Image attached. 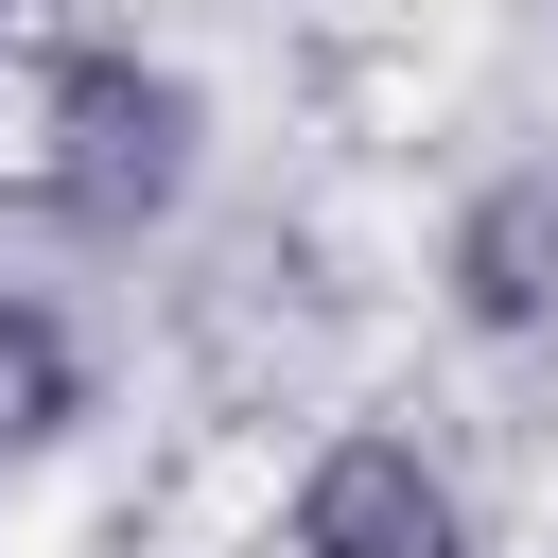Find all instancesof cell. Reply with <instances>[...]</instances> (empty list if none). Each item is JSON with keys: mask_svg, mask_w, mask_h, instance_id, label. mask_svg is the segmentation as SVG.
Returning a JSON list of instances; mask_svg holds the SVG:
<instances>
[{"mask_svg": "<svg viewBox=\"0 0 558 558\" xmlns=\"http://www.w3.org/2000/svg\"><path fill=\"white\" fill-rule=\"evenodd\" d=\"M105 418V349L52 279H0V488H35L70 436Z\"/></svg>", "mask_w": 558, "mask_h": 558, "instance_id": "obj_4", "label": "cell"}, {"mask_svg": "<svg viewBox=\"0 0 558 558\" xmlns=\"http://www.w3.org/2000/svg\"><path fill=\"white\" fill-rule=\"evenodd\" d=\"M209 70L174 35H105V17H0V209L70 227V244H157L209 192Z\"/></svg>", "mask_w": 558, "mask_h": 558, "instance_id": "obj_1", "label": "cell"}, {"mask_svg": "<svg viewBox=\"0 0 558 558\" xmlns=\"http://www.w3.org/2000/svg\"><path fill=\"white\" fill-rule=\"evenodd\" d=\"M262 558H488V506L471 471L418 436V418H314L279 506H262Z\"/></svg>", "mask_w": 558, "mask_h": 558, "instance_id": "obj_2", "label": "cell"}, {"mask_svg": "<svg viewBox=\"0 0 558 558\" xmlns=\"http://www.w3.org/2000/svg\"><path fill=\"white\" fill-rule=\"evenodd\" d=\"M436 331L488 349V366L558 349V140L453 174V209H436Z\"/></svg>", "mask_w": 558, "mask_h": 558, "instance_id": "obj_3", "label": "cell"}]
</instances>
